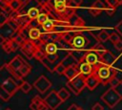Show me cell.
<instances>
[{"label": "cell", "mask_w": 122, "mask_h": 110, "mask_svg": "<svg viewBox=\"0 0 122 110\" xmlns=\"http://www.w3.org/2000/svg\"><path fill=\"white\" fill-rule=\"evenodd\" d=\"M85 61L90 63L92 66H95L100 62V56L96 53H94L93 51L87 52V55L85 56Z\"/></svg>", "instance_id": "cell-15"}, {"label": "cell", "mask_w": 122, "mask_h": 110, "mask_svg": "<svg viewBox=\"0 0 122 110\" xmlns=\"http://www.w3.org/2000/svg\"><path fill=\"white\" fill-rule=\"evenodd\" d=\"M115 30L120 35H122V20L117 23V25L115 26Z\"/></svg>", "instance_id": "cell-45"}, {"label": "cell", "mask_w": 122, "mask_h": 110, "mask_svg": "<svg viewBox=\"0 0 122 110\" xmlns=\"http://www.w3.org/2000/svg\"><path fill=\"white\" fill-rule=\"evenodd\" d=\"M33 86L35 87V89H36L39 93L44 94L46 91H48V90L51 88V81H50L45 76L42 75V76H40V77L34 81Z\"/></svg>", "instance_id": "cell-4"}, {"label": "cell", "mask_w": 122, "mask_h": 110, "mask_svg": "<svg viewBox=\"0 0 122 110\" xmlns=\"http://www.w3.org/2000/svg\"><path fill=\"white\" fill-rule=\"evenodd\" d=\"M10 46H11V48H12L13 51H15V50H17L19 47H21V45H20L15 39H13V38H10Z\"/></svg>", "instance_id": "cell-40"}, {"label": "cell", "mask_w": 122, "mask_h": 110, "mask_svg": "<svg viewBox=\"0 0 122 110\" xmlns=\"http://www.w3.org/2000/svg\"><path fill=\"white\" fill-rule=\"evenodd\" d=\"M109 40H111V42L112 43V44H115L117 41H119L120 40V36H119V34L118 33H110V39Z\"/></svg>", "instance_id": "cell-39"}, {"label": "cell", "mask_w": 122, "mask_h": 110, "mask_svg": "<svg viewBox=\"0 0 122 110\" xmlns=\"http://www.w3.org/2000/svg\"><path fill=\"white\" fill-rule=\"evenodd\" d=\"M30 70H31V66L29 65L27 62H24V64H23V65L21 66V68L19 69V72H20L21 76L24 77H26V76L30 72Z\"/></svg>", "instance_id": "cell-27"}, {"label": "cell", "mask_w": 122, "mask_h": 110, "mask_svg": "<svg viewBox=\"0 0 122 110\" xmlns=\"http://www.w3.org/2000/svg\"><path fill=\"white\" fill-rule=\"evenodd\" d=\"M48 109H50L49 108V106L47 105V103L44 101V102H42L40 105H39V110H48Z\"/></svg>", "instance_id": "cell-50"}, {"label": "cell", "mask_w": 122, "mask_h": 110, "mask_svg": "<svg viewBox=\"0 0 122 110\" xmlns=\"http://www.w3.org/2000/svg\"><path fill=\"white\" fill-rule=\"evenodd\" d=\"M10 6L12 8L13 11H19L23 8V5L21 4V2L19 0H11L10 2Z\"/></svg>", "instance_id": "cell-31"}, {"label": "cell", "mask_w": 122, "mask_h": 110, "mask_svg": "<svg viewBox=\"0 0 122 110\" xmlns=\"http://www.w3.org/2000/svg\"><path fill=\"white\" fill-rule=\"evenodd\" d=\"M96 38H97V40H98L99 42H106L107 40L110 39V33H109L107 31L103 30V31H101V32L97 34Z\"/></svg>", "instance_id": "cell-25"}, {"label": "cell", "mask_w": 122, "mask_h": 110, "mask_svg": "<svg viewBox=\"0 0 122 110\" xmlns=\"http://www.w3.org/2000/svg\"><path fill=\"white\" fill-rule=\"evenodd\" d=\"M94 67V74L100 78V81L103 85H106L110 82V80L116 76V70L112 67V66H109L106 65L104 63H102L101 61L93 66Z\"/></svg>", "instance_id": "cell-1"}, {"label": "cell", "mask_w": 122, "mask_h": 110, "mask_svg": "<svg viewBox=\"0 0 122 110\" xmlns=\"http://www.w3.org/2000/svg\"><path fill=\"white\" fill-rule=\"evenodd\" d=\"M92 110H104V107H103L99 102H96L95 104H93V106H92Z\"/></svg>", "instance_id": "cell-46"}, {"label": "cell", "mask_w": 122, "mask_h": 110, "mask_svg": "<svg viewBox=\"0 0 122 110\" xmlns=\"http://www.w3.org/2000/svg\"><path fill=\"white\" fill-rule=\"evenodd\" d=\"M118 2H119V5H122V0H118Z\"/></svg>", "instance_id": "cell-53"}, {"label": "cell", "mask_w": 122, "mask_h": 110, "mask_svg": "<svg viewBox=\"0 0 122 110\" xmlns=\"http://www.w3.org/2000/svg\"><path fill=\"white\" fill-rule=\"evenodd\" d=\"M66 85H67V87L69 88V90H70V91H71V92H72V93H73L75 96H78V95L81 93L80 91H78V90H77V89L74 87V85H73V84L71 82V80H68V82L66 83Z\"/></svg>", "instance_id": "cell-37"}, {"label": "cell", "mask_w": 122, "mask_h": 110, "mask_svg": "<svg viewBox=\"0 0 122 110\" xmlns=\"http://www.w3.org/2000/svg\"><path fill=\"white\" fill-rule=\"evenodd\" d=\"M105 3H106L107 5L112 6V7H114V8H116L117 6H119V2H118V0H107Z\"/></svg>", "instance_id": "cell-43"}, {"label": "cell", "mask_w": 122, "mask_h": 110, "mask_svg": "<svg viewBox=\"0 0 122 110\" xmlns=\"http://www.w3.org/2000/svg\"><path fill=\"white\" fill-rule=\"evenodd\" d=\"M99 83H101L100 78H99L94 73H92V74H91L90 76L86 77V85H87V87H88L91 91L94 90V89L97 87V85H98Z\"/></svg>", "instance_id": "cell-9"}, {"label": "cell", "mask_w": 122, "mask_h": 110, "mask_svg": "<svg viewBox=\"0 0 122 110\" xmlns=\"http://www.w3.org/2000/svg\"><path fill=\"white\" fill-rule=\"evenodd\" d=\"M70 44L72 46L73 49H83L89 44V39L84 35L76 33Z\"/></svg>", "instance_id": "cell-7"}, {"label": "cell", "mask_w": 122, "mask_h": 110, "mask_svg": "<svg viewBox=\"0 0 122 110\" xmlns=\"http://www.w3.org/2000/svg\"><path fill=\"white\" fill-rule=\"evenodd\" d=\"M44 101L47 103L51 110H56L64 102L58 96L57 91H51L44 99Z\"/></svg>", "instance_id": "cell-3"}, {"label": "cell", "mask_w": 122, "mask_h": 110, "mask_svg": "<svg viewBox=\"0 0 122 110\" xmlns=\"http://www.w3.org/2000/svg\"><path fill=\"white\" fill-rule=\"evenodd\" d=\"M27 14H28V16H29V18L30 20H36L38 15L40 14V9L39 8H35V7L30 8L28 10V11H27Z\"/></svg>", "instance_id": "cell-19"}, {"label": "cell", "mask_w": 122, "mask_h": 110, "mask_svg": "<svg viewBox=\"0 0 122 110\" xmlns=\"http://www.w3.org/2000/svg\"><path fill=\"white\" fill-rule=\"evenodd\" d=\"M30 108L31 110H39V106H38L35 102H33V101L30 102Z\"/></svg>", "instance_id": "cell-49"}, {"label": "cell", "mask_w": 122, "mask_h": 110, "mask_svg": "<svg viewBox=\"0 0 122 110\" xmlns=\"http://www.w3.org/2000/svg\"><path fill=\"white\" fill-rule=\"evenodd\" d=\"M92 51H93V52L96 53L99 56H101L107 50H106V48H105L101 43H96V44L92 48Z\"/></svg>", "instance_id": "cell-24"}, {"label": "cell", "mask_w": 122, "mask_h": 110, "mask_svg": "<svg viewBox=\"0 0 122 110\" xmlns=\"http://www.w3.org/2000/svg\"><path fill=\"white\" fill-rule=\"evenodd\" d=\"M7 24L13 30V31H19V29H20V25L18 24V22L16 21V20H14V19H9L8 20V22H7Z\"/></svg>", "instance_id": "cell-32"}, {"label": "cell", "mask_w": 122, "mask_h": 110, "mask_svg": "<svg viewBox=\"0 0 122 110\" xmlns=\"http://www.w3.org/2000/svg\"><path fill=\"white\" fill-rule=\"evenodd\" d=\"M71 80V82L74 85V87L78 90V91H82L85 87H87L86 85V77L84 76H82L81 74H79L78 76H76L75 77H73L72 79H69Z\"/></svg>", "instance_id": "cell-11"}, {"label": "cell", "mask_w": 122, "mask_h": 110, "mask_svg": "<svg viewBox=\"0 0 122 110\" xmlns=\"http://www.w3.org/2000/svg\"><path fill=\"white\" fill-rule=\"evenodd\" d=\"M27 5H30V8H33V7L37 8V7H40L41 3H40L38 0H30V1H29V3H28Z\"/></svg>", "instance_id": "cell-42"}, {"label": "cell", "mask_w": 122, "mask_h": 110, "mask_svg": "<svg viewBox=\"0 0 122 110\" xmlns=\"http://www.w3.org/2000/svg\"><path fill=\"white\" fill-rule=\"evenodd\" d=\"M24 60L22 59V57L20 56V55H16L15 57H13L9 63H8V65H7V68H8V70L11 73V75L14 73V72H16V71H18L20 68H21V66L24 64Z\"/></svg>", "instance_id": "cell-8"}, {"label": "cell", "mask_w": 122, "mask_h": 110, "mask_svg": "<svg viewBox=\"0 0 122 110\" xmlns=\"http://www.w3.org/2000/svg\"><path fill=\"white\" fill-rule=\"evenodd\" d=\"M116 60V57L114 56V55L110 52V51H106L101 56H100V61L106 65H109V66H112L113 63L115 62Z\"/></svg>", "instance_id": "cell-13"}, {"label": "cell", "mask_w": 122, "mask_h": 110, "mask_svg": "<svg viewBox=\"0 0 122 110\" xmlns=\"http://www.w3.org/2000/svg\"><path fill=\"white\" fill-rule=\"evenodd\" d=\"M1 88L4 89L5 91H7L8 93H10L11 96H13L18 91L19 86L15 83V81L12 79V77H9L1 83Z\"/></svg>", "instance_id": "cell-6"}, {"label": "cell", "mask_w": 122, "mask_h": 110, "mask_svg": "<svg viewBox=\"0 0 122 110\" xmlns=\"http://www.w3.org/2000/svg\"><path fill=\"white\" fill-rule=\"evenodd\" d=\"M0 27L4 26L5 24H7L8 20H9V14L4 11V10H1V14H0Z\"/></svg>", "instance_id": "cell-30"}, {"label": "cell", "mask_w": 122, "mask_h": 110, "mask_svg": "<svg viewBox=\"0 0 122 110\" xmlns=\"http://www.w3.org/2000/svg\"><path fill=\"white\" fill-rule=\"evenodd\" d=\"M80 107L77 105V104H75V103H72L71 105H70L69 106V108H68V110H78Z\"/></svg>", "instance_id": "cell-51"}, {"label": "cell", "mask_w": 122, "mask_h": 110, "mask_svg": "<svg viewBox=\"0 0 122 110\" xmlns=\"http://www.w3.org/2000/svg\"><path fill=\"white\" fill-rule=\"evenodd\" d=\"M42 33L40 32V30L37 27H30V32H29V38L30 40H36L39 39L41 37Z\"/></svg>", "instance_id": "cell-18"}, {"label": "cell", "mask_w": 122, "mask_h": 110, "mask_svg": "<svg viewBox=\"0 0 122 110\" xmlns=\"http://www.w3.org/2000/svg\"><path fill=\"white\" fill-rule=\"evenodd\" d=\"M114 45V47H115V49L117 50V51H122V40L120 39L119 41H117L115 44H113Z\"/></svg>", "instance_id": "cell-47"}, {"label": "cell", "mask_w": 122, "mask_h": 110, "mask_svg": "<svg viewBox=\"0 0 122 110\" xmlns=\"http://www.w3.org/2000/svg\"><path fill=\"white\" fill-rule=\"evenodd\" d=\"M104 11H105L106 14H108L109 16H112V15L115 13V11H116V8L112 7V6H109V5H106Z\"/></svg>", "instance_id": "cell-36"}, {"label": "cell", "mask_w": 122, "mask_h": 110, "mask_svg": "<svg viewBox=\"0 0 122 110\" xmlns=\"http://www.w3.org/2000/svg\"><path fill=\"white\" fill-rule=\"evenodd\" d=\"M67 68L68 67H70V66H71V65H73V64H75V63H78L76 60H75V58L71 55V54H69L66 57H64V59L61 61Z\"/></svg>", "instance_id": "cell-22"}, {"label": "cell", "mask_w": 122, "mask_h": 110, "mask_svg": "<svg viewBox=\"0 0 122 110\" xmlns=\"http://www.w3.org/2000/svg\"><path fill=\"white\" fill-rule=\"evenodd\" d=\"M66 69H67V67H66L62 62H60V63H58V64L56 65L55 72H56L57 74H59V75H64L65 72H66Z\"/></svg>", "instance_id": "cell-34"}, {"label": "cell", "mask_w": 122, "mask_h": 110, "mask_svg": "<svg viewBox=\"0 0 122 110\" xmlns=\"http://www.w3.org/2000/svg\"><path fill=\"white\" fill-rule=\"evenodd\" d=\"M19 1L21 2V4H22V5H23V7H24V6H26V5L29 3V1H30V0H19Z\"/></svg>", "instance_id": "cell-52"}, {"label": "cell", "mask_w": 122, "mask_h": 110, "mask_svg": "<svg viewBox=\"0 0 122 110\" xmlns=\"http://www.w3.org/2000/svg\"><path fill=\"white\" fill-rule=\"evenodd\" d=\"M69 4L70 0H54V11L56 14L63 12Z\"/></svg>", "instance_id": "cell-17"}, {"label": "cell", "mask_w": 122, "mask_h": 110, "mask_svg": "<svg viewBox=\"0 0 122 110\" xmlns=\"http://www.w3.org/2000/svg\"><path fill=\"white\" fill-rule=\"evenodd\" d=\"M49 19H50V18H49V13H47V12H40V14L38 15L36 21H37V23H38L39 25H43V24H44L45 22H47Z\"/></svg>", "instance_id": "cell-28"}, {"label": "cell", "mask_w": 122, "mask_h": 110, "mask_svg": "<svg viewBox=\"0 0 122 110\" xmlns=\"http://www.w3.org/2000/svg\"><path fill=\"white\" fill-rule=\"evenodd\" d=\"M120 81H121V85H122V78H121V79H120Z\"/></svg>", "instance_id": "cell-55"}, {"label": "cell", "mask_w": 122, "mask_h": 110, "mask_svg": "<svg viewBox=\"0 0 122 110\" xmlns=\"http://www.w3.org/2000/svg\"><path fill=\"white\" fill-rule=\"evenodd\" d=\"M79 69H80V74L82 76H84L85 77L90 76L91 74H92L94 72V67L86 61L79 63Z\"/></svg>", "instance_id": "cell-14"}, {"label": "cell", "mask_w": 122, "mask_h": 110, "mask_svg": "<svg viewBox=\"0 0 122 110\" xmlns=\"http://www.w3.org/2000/svg\"><path fill=\"white\" fill-rule=\"evenodd\" d=\"M109 84L111 85V87H112V88H116L119 84H121V81H120V79H118L117 77L115 76V77H113L110 80Z\"/></svg>", "instance_id": "cell-38"}, {"label": "cell", "mask_w": 122, "mask_h": 110, "mask_svg": "<svg viewBox=\"0 0 122 110\" xmlns=\"http://www.w3.org/2000/svg\"><path fill=\"white\" fill-rule=\"evenodd\" d=\"M78 110H84V109H82V108H79V109H78Z\"/></svg>", "instance_id": "cell-54"}, {"label": "cell", "mask_w": 122, "mask_h": 110, "mask_svg": "<svg viewBox=\"0 0 122 110\" xmlns=\"http://www.w3.org/2000/svg\"><path fill=\"white\" fill-rule=\"evenodd\" d=\"M42 64L50 71V72H55V69H56V65L54 64V62H51V60H49L47 57H44L42 60H41Z\"/></svg>", "instance_id": "cell-21"}, {"label": "cell", "mask_w": 122, "mask_h": 110, "mask_svg": "<svg viewBox=\"0 0 122 110\" xmlns=\"http://www.w3.org/2000/svg\"><path fill=\"white\" fill-rule=\"evenodd\" d=\"M31 101L35 102V103H36V104L39 106V105H40L42 102H44V99H41L39 96H35V97L32 99V100H31Z\"/></svg>", "instance_id": "cell-44"}, {"label": "cell", "mask_w": 122, "mask_h": 110, "mask_svg": "<svg viewBox=\"0 0 122 110\" xmlns=\"http://www.w3.org/2000/svg\"><path fill=\"white\" fill-rule=\"evenodd\" d=\"M70 54L75 58V60L78 63H81L83 61H85V56L87 55V52L81 49H73L70 52Z\"/></svg>", "instance_id": "cell-16"}, {"label": "cell", "mask_w": 122, "mask_h": 110, "mask_svg": "<svg viewBox=\"0 0 122 110\" xmlns=\"http://www.w3.org/2000/svg\"><path fill=\"white\" fill-rule=\"evenodd\" d=\"M31 88H32V86H31L28 81H24V82H23V84H22V85H21V87H20L21 91H22L23 93H25V94L29 93V92L31 90Z\"/></svg>", "instance_id": "cell-33"}, {"label": "cell", "mask_w": 122, "mask_h": 110, "mask_svg": "<svg viewBox=\"0 0 122 110\" xmlns=\"http://www.w3.org/2000/svg\"><path fill=\"white\" fill-rule=\"evenodd\" d=\"M81 3H82V0H70V5L71 6H79V5H81Z\"/></svg>", "instance_id": "cell-48"}, {"label": "cell", "mask_w": 122, "mask_h": 110, "mask_svg": "<svg viewBox=\"0 0 122 110\" xmlns=\"http://www.w3.org/2000/svg\"><path fill=\"white\" fill-rule=\"evenodd\" d=\"M57 45L56 42H49L46 44V54H57Z\"/></svg>", "instance_id": "cell-23"}, {"label": "cell", "mask_w": 122, "mask_h": 110, "mask_svg": "<svg viewBox=\"0 0 122 110\" xmlns=\"http://www.w3.org/2000/svg\"><path fill=\"white\" fill-rule=\"evenodd\" d=\"M70 91V90H69ZM66 88H61L60 90H58L57 91V94H58V96L60 97V99L63 100V101H65V100H67L69 98H70V96H71V94H70V92H69Z\"/></svg>", "instance_id": "cell-26"}, {"label": "cell", "mask_w": 122, "mask_h": 110, "mask_svg": "<svg viewBox=\"0 0 122 110\" xmlns=\"http://www.w3.org/2000/svg\"><path fill=\"white\" fill-rule=\"evenodd\" d=\"M69 23H70V27L73 30L75 29H82L85 27V21L79 17L77 14H73L70 19H69Z\"/></svg>", "instance_id": "cell-10"}, {"label": "cell", "mask_w": 122, "mask_h": 110, "mask_svg": "<svg viewBox=\"0 0 122 110\" xmlns=\"http://www.w3.org/2000/svg\"><path fill=\"white\" fill-rule=\"evenodd\" d=\"M0 98L2 99V100L8 101V100H10V99L11 98V95H10V93H8L7 91H5L4 89L1 88V91H0Z\"/></svg>", "instance_id": "cell-35"}, {"label": "cell", "mask_w": 122, "mask_h": 110, "mask_svg": "<svg viewBox=\"0 0 122 110\" xmlns=\"http://www.w3.org/2000/svg\"><path fill=\"white\" fill-rule=\"evenodd\" d=\"M101 99L110 108H114L122 99V96L115 90V88H109L101 96Z\"/></svg>", "instance_id": "cell-2"}, {"label": "cell", "mask_w": 122, "mask_h": 110, "mask_svg": "<svg viewBox=\"0 0 122 110\" xmlns=\"http://www.w3.org/2000/svg\"><path fill=\"white\" fill-rule=\"evenodd\" d=\"M42 26V29L46 32V33H50L51 31H53L55 29V21L54 20H51V19H49L47 22H45Z\"/></svg>", "instance_id": "cell-20"}, {"label": "cell", "mask_w": 122, "mask_h": 110, "mask_svg": "<svg viewBox=\"0 0 122 110\" xmlns=\"http://www.w3.org/2000/svg\"><path fill=\"white\" fill-rule=\"evenodd\" d=\"M80 74V69H79V63H75L70 67H68L66 69V72L64 74V76L68 78V79H72L73 77H75L76 76H78Z\"/></svg>", "instance_id": "cell-12"}, {"label": "cell", "mask_w": 122, "mask_h": 110, "mask_svg": "<svg viewBox=\"0 0 122 110\" xmlns=\"http://www.w3.org/2000/svg\"><path fill=\"white\" fill-rule=\"evenodd\" d=\"M106 3H104L102 0H96L90 8H89V13L93 16V17H96L98 15H100L104 10H105V7H106Z\"/></svg>", "instance_id": "cell-5"}, {"label": "cell", "mask_w": 122, "mask_h": 110, "mask_svg": "<svg viewBox=\"0 0 122 110\" xmlns=\"http://www.w3.org/2000/svg\"><path fill=\"white\" fill-rule=\"evenodd\" d=\"M46 55H47L46 52L43 51V50L40 49V48H38V49L35 51V53H34V57H35L37 60H39V61H41L44 57H46Z\"/></svg>", "instance_id": "cell-29"}, {"label": "cell", "mask_w": 122, "mask_h": 110, "mask_svg": "<svg viewBox=\"0 0 122 110\" xmlns=\"http://www.w3.org/2000/svg\"><path fill=\"white\" fill-rule=\"evenodd\" d=\"M46 57H47L49 60H51V62H55V61L58 59V55H57V54H47Z\"/></svg>", "instance_id": "cell-41"}, {"label": "cell", "mask_w": 122, "mask_h": 110, "mask_svg": "<svg viewBox=\"0 0 122 110\" xmlns=\"http://www.w3.org/2000/svg\"><path fill=\"white\" fill-rule=\"evenodd\" d=\"M6 110H10V108H8V109H6Z\"/></svg>", "instance_id": "cell-56"}]
</instances>
